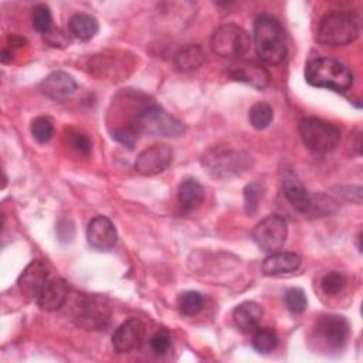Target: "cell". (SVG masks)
I'll return each mask as SVG.
<instances>
[{
	"label": "cell",
	"instance_id": "obj_23",
	"mask_svg": "<svg viewBox=\"0 0 363 363\" xmlns=\"http://www.w3.org/2000/svg\"><path fill=\"white\" fill-rule=\"evenodd\" d=\"M177 200L183 208L194 210L204 200V189L197 180L187 179L177 189Z\"/></svg>",
	"mask_w": 363,
	"mask_h": 363
},
{
	"label": "cell",
	"instance_id": "obj_27",
	"mask_svg": "<svg viewBox=\"0 0 363 363\" xmlns=\"http://www.w3.org/2000/svg\"><path fill=\"white\" fill-rule=\"evenodd\" d=\"M139 135H140V130L135 122L121 123V125L115 126V129L112 130V138L128 147L135 146V143L139 139Z\"/></svg>",
	"mask_w": 363,
	"mask_h": 363
},
{
	"label": "cell",
	"instance_id": "obj_20",
	"mask_svg": "<svg viewBox=\"0 0 363 363\" xmlns=\"http://www.w3.org/2000/svg\"><path fill=\"white\" fill-rule=\"evenodd\" d=\"M261 318H262V309L259 308L258 303L252 301L240 303L233 312L234 325L244 333L254 332L258 328Z\"/></svg>",
	"mask_w": 363,
	"mask_h": 363
},
{
	"label": "cell",
	"instance_id": "obj_30",
	"mask_svg": "<svg viewBox=\"0 0 363 363\" xmlns=\"http://www.w3.org/2000/svg\"><path fill=\"white\" fill-rule=\"evenodd\" d=\"M262 186L257 182L248 183L244 187V208L247 214H254L258 210L259 200L262 199Z\"/></svg>",
	"mask_w": 363,
	"mask_h": 363
},
{
	"label": "cell",
	"instance_id": "obj_22",
	"mask_svg": "<svg viewBox=\"0 0 363 363\" xmlns=\"http://www.w3.org/2000/svg\"><path fill=\"white\" fill-rule=\"evenodd\" d=\"M68 28L75 38L81 41H89L96 35L99 30V24L94 16L78 13L69 18Z\"/></svg>",
	"mask_w": 363,
	"mask_h": 363
},
{
	"label": "cell",
	"instance_id": "obj_19",
	"mask_svg": "<svg viewBox=\"0 0 363 363\" xmlns=\"http://www.w3.org/2000/svg\"><path fill=\"white\" fill-rule=\"evenodd\" d=\"M79 325L89 329H101L106 325L109 319V312L105 305H102L98 299L85 298L81 303V309L78 313Z\"/></svg>",
	"mask_w": 363,
	"mask_h": 363
},
{
	"label": "cell",
	"instance_id": "obj_29",
	"mask_svg": "<svg viewBox=\"0 0 363 363\" xmlns=\"http://www.w3.org/2000/svg\"><path fill=\"white\" fill-rule=\"evenodd\" d=\"M54 133V125L50 118L38 116L31 123V135L38 143H47Z\"/></svg>",
	"mask_w": 363,
	"mask_h": 363
},
{
	"label": "cell",
	"instance_id": "obj_12",
	"mask_svg": "<svg viewBox=\"0 0 363 363\" xmlns=\"http://www.w3.org/2000/svg\"><path fill=\"white\" fill-rule=\"evenodd\" d=\"M318 336L330 349H339L346 343L349 335V323L340 315L320 316L316 323Z\"/></svg>",
	"mask_w": 363,
	"mask_h": 363
},
{
	"label": "cell",
	"instance_id": "obj_3",
	"mask_svg": "<svg viewBox=\"0 0 363 363\" xmlns=\"http://www.w3.org/2000/svg\"><path fill=\"white\" fill-rule=\"evenodd\" d=\"M360 34V20L352 11L325 14L316 28V41L326 47H342L353 43Z\"/></svg>",
	"mask_w": 363,
	"mask_h": 363
},
{
	"label": "cell",
	"instance_id": "obj_8",
	"mask_svg": "<svg viewBox=\"0 0 363 363\" xmlns=\"http://www.w3.org/2000/svg\"><path fill=\"white\" fill-rule=\"evenodd\" d=\"M251 235L258 248L269 254L275 252L284 245L286 240V220L278 214H269L254 227Z\"/></svg>",
	"mask_w": 363,
	"mask_h": 363
},
{
	"label": "cell",
	"instance_id": "obj_4",
	"mask_svg": "<svg viewBox=\"0 0 363 363\" xmlns=\"http://www.w3.org/2000/svg\"><path fill=\"white\" fill-rule=\"evenodd\" d=\"M299 135L303 145L316 153L333 150L340 140V129L319 118H303L299 122Z\"/></svg>",
	"mask_w": 363,
	"mask_h": 363
},
{
	"label": "cell",
	"instance_id": "obj_34",
	"mask_svg": "<svg viewBox=\"0 0 363 363\" xmlns=\"http://www.w3.org/2000/svg\"><path fill=\"white\" fill-rule=\"evenodd\" d=\"M169 346H170V337L166 330H157L150 339V347L157 356L164 354L169 350Z\"/></svg>",
	"mask_w": 363,
	"mask_h": 363
},
{
	"label": "cell",
	"instance_id": "obj_26",
	"mask_svg": "<svg viewBox=\"0 0 363 363\" xmlns=\"http://www.w3.org/2000/svg\"><path fill=\"white\" fill-rule=\"evenodd\" d=\"M203 295L197 291H189V292H184L179 296V301H177V308L180 311L182 315L184 316H193L196 313H199L203 308Z\"/></svg>",
	"mask_w": 363,
	"mask_h": 363
},
{
	"label": "cell",
	"instance_id": "obj_10",
	"mask_svg": "<svg viewBox=\"0 0 363 363\" xmlns=\"http://www.w3.org/2000/svg\"><path fill=\"white\" fill-rule=\"evenodd\" d=\"M281 186L284 196L295 210L303 214H308L315 210L313 199L291 169L281 170Z\"/></svg>",
	"mask_w": 363,
	"mask_h": 363
},
{
	"label": "cell",
	"instance_id": "obj_5",
	"mask_svg": "<svg viewBox=\"0 0 363 363\" xmlns=\"http://www.w3.org/2000/svg\"><path fill=\"white\" fill-rule=\"evenodd\" d=\"M140 133L162 138H176L184 132L183 123L157 105H147L138 111L135 121Z\"/></svg>",
	"mask_w": 363,
	"mask_h": 363
},
{
	"label": "cell",
	"instance_id": "obj_14",
	"mask_svg": "<svg viewBox=\"0 0 363 363\" xmlns=\"http://www.w3.org/2000/svg\"><path fill=\"white\" fill-rule=\"evenodd\" d=\"M50 278L51 271L48 264L43 259H34L21 272L18 278V286L24 295L35 299Z\"/></svg>",
	"mask_w": 363,
	"mask_h": 363
},
{
	"label": "cell",
	"instance_id": "obj_31",
	"mask_svg": "<svg viewBox=\"0 0 363 363\" xmlns=\"http://www.w3.org/2000/svg\"><path fill=\"white\" fill-rule=\"evenodd\" d=\"M345 285H346V277H345L342 272H339V271H330V272H328V274L322 278V281H320V288H322V291H323L326 295H330V296L337 295L339 292H342L343 288H345Z\"/></svg>",
	"mask_w": 363,
	"mask_h": 363
},
{
	"label": "cell",
	"instance_id": "obj_6",
	"mask_svg": "<svg viewBox=\"0 0 363 363\" xmlns=\"http://www.w3.org/2000/svg\"><path fill=\"white\" fill-rule=\"evenodd\" d=\"M210 45L221 58H241L250 50V35L237 24H224L213 33Z\"/></svg>",
	"mask_w": 363,
	"mask_h": 363
},
{
	"label": "cell",
	"instance_id": "obj_7",
	"mask_svg": "<svg viewBox=\"0 0 363 363\" xmlns=\"http://www.w3.org/2000/svg\"><path fill=\"white\" fill-rule=\"evenodd\" d=\"M248 159L242 152L214 147L203 156V166L214 177H228L241 173L248 166Z\"/></svg>",
	"mask_w": 363,
	"mask_h": 363
},
{
	"label": "cell",
	"instance_id": "obj_9",
	"mask_svg": "<svg viewBox=\"0 0 363 363\" xmlns=\"http://www.w3.org/2000/svg\"><path fill=\"white\" fill-rule=\"evenodd\" d=\"M173 159L170 146L156 143L142 150L135 160V170L142 176H155L169 167Z\"/></svg>",
	"mask_w": 363,
	"mask_h": 363
},
{
	"label": "cell",
	"instance_id": "obj_28",
	"mask_svg": "<svg viewBox=\"0 0 363 363\" xmlns=\"http://www.w3.org/2000/svg\"><path fill=\"white\" fill-rule=\"evenodd\" d=\"M31 23L35 31L41 33V34H47L48 31H51V26H52V16H51V10L48 6L45 4H37L33 9V14H31Z\"/></svg>",
	"mask_w": 363,
	"mask_h": 363
},
{
	"label": "cell",
	"instance_id": "obj_25",
	"mask_svg": "<svg viewBox=\"0 0 363 363\" xmlns=\"http://www.w3.org/2000/svg\"><path fill=\"white\" fill-rule=\"evenodd\" d=\"M248 119L255 129L262 130L272 122L274 111H272L271 105H268L267 102H258V104L252 105V108L250 109Z\"/></svg>",
	"mask_w": 363,
	"mask_h": 363
},
{
	"label": "cell",
	"instance_id": "obj_1",
	"mask_svg": "<svg viewBox=\"0 0 363 363\" xmlns=\"http://www.w3.org/2000/svg\"><path fill=\"white\" fill-rule=\"evenodd\" d=\"M305 79L316 88L336 92L347 91L353 84V72L342 61L330 57H318L306 62Z\"/></svg>",
	"mask_w": 363,
	"mask_h": 363
},
{
	"label": "cell",
	"instance_id": "obj_2",
	"mask_svg": "<svg viewBox=\"0 0 363 363\" xmlns=\"http://www.w3.org/2000/svg\"><path fill=\"white\" fill-rule=\"evenodd\" d=\"M254 41L257 55L267 64H279L286 57L285 33L281 23L269 16L261 14L254 23Z\"/></svg>",
	"mask_w": 363,
	"mask_h": 363
},
{
	"label": "cell",
	"instance_id": "obj_35",
	"mask_svg": "<svg viewBox=\"0 0 363 363\" xmlns=\"http://www.w3.org/2000/svg\"><path fill=\"white\" fill-rule=\"evenodd\" d=\"M9 43H10V47H20L24 44V38L16 35V34H11L9 37Z\"/></svg>",
	"mask_w": 363,
	"mask_h": 363
},
{
	"label": "cell",
	"instance_id": "obj_32",
	"mask_svg": "<svg viewBox=\"0 0 363 363\" xmlns=\"http://www.w3.org/2000/svg\"><path fill=\"white\" fill-rule=\"evenodd\" d=\"M285 303L294 313H301L308 306V299L301 288H289L285 292Z\"/></svg>",
	"mask_w": 363,
	"mask_h": 363
},
{
	"label": "cell",
	"instance_id": "obj_13",
	"mask_svg": "<svg viewBox=\"0 0 363 363\" xmlns=\"http://www.w3.org/2000/svg\"><path fill=\"white\" fill-rule=\"evenodd\" d=\"M230 75L240 82H244L250 86L262 89L269 85L271 75L269 72L258 62L248 60H238L233 62L228 68Z\"/></svg>",
	"mask_w": 363,
	"mask_h": 363
},
{
	"label": "cell",
	"instance_id": "obj_18",
	"mask_svg": "<svg viewBox=\"0 0 363 363\" xmlns=\"http://www.w3.org/2000/svg\"><path fill=\"white\" fill-rule=\"evenodd\" d=\"M302 259L295 252H271L262 262V272L268 277L291 274L299 269Z\"/></svg>",
	"mask_w": 363,
	"mask_h": 363
},
{
	"label": "cell",
	"instance_id": "obj_15",
	"mask_svg": "<svg viewBox=\"0 0 363 363\" xmlns=\"http://www.w3.org/2000/svg\"><path fill=\"white\" fill-rule=\"evenodd\" d=\"M86 240L96 250H109L116 244L118 233L113 223L105 216L94 217L86 227Z\"/></svg>",
	"mask_w": 363,
	"mask_h": 363
},
{
	"label": "cell",
	"instance_id": "obj_33",
	"mask_svg": "<svg viewBox=\"0 0 363 363\" xmlns=\"http://www.w3.org/2000/svg\"><path fill=\"white\" fill-rule=\"evenodd\" d=\"M68 143L71 145V147L74 150H77L78 153H82V155H88L91 152V140L86 135H84L82 132H78V130H69L68 132Z\"/></svg>",
	"mask_w": 363,
	"mask_h": 363
},
{
	"label": "cell",
	"instance_id": "obj_24",
	"mask_svg": "<svg viewBox=\"0 0 363 363\" xmlns=\"http://www.w3.org/2000/svg\"><path fill=\"white\" fill-rule=\"evenodd\" d=\"M278 345L277 333L269 328H257L252 336V346L259 353H271Z\"/></svg>",
	"mask_w": 363,
	"mask_h": 363
},
{
	"label": "cell",
	"instance_id": "obj_16",
	"mask_svg": "<svg viewBox=\"0 0 363 363\" xmlns=\"http://www.w3.org/2000/svg\"><path fill=\"white\" fill-rule=\"evenodd\" d=\"M75 89V79L64 71L51 72L40 84L41 94L52 101H67L74 95Z\"/></svg>",
	"mask_w": 363,
	"mask_h": 363
},
{
	"label": "cell",
	"instance_id": "obj_17",
	"mask_svg": "<svg viewBox=\"0 0 363 363\" xmlns=\"http://www.w3.org/2000/svg\"><path fill=\"white\" fill-rule=\"evenodd\" d=\"M68 299V286L61 278H50L35 298L37 305L44 311H58Z\"/></svg>",
	"mask_w": 363,
	"mask_h": 363
},
{
	"label": "cell",
	"instance_id": "obj_21",
	"mask_svg": "<svg viewBox=\"0 0 363 363\" xmlns=\"http://www.w3.org/2000/svg\"><path fill=\"white\" fill-rule=\"evenodd\" d=\"M174 67L179 71L190 72L197 68H200L204 62V52L200 45L197 44H189L183 48H180L174 57H173Z\"/></svg>",
	"mask_w": 363,
	"mask_h": 363
},
{
	"label": "cell",
	"instance_id": "obj_11",
	"mask_svg": "<svg viewBox=\"0 0 363 363\" xmlns=\"http://www.w3.org/2000/svg\"><path fill=\"white\" fill-rule=\"evenodd\" d=\"M145 337V325L136 318L125 320L112 335V346L116 353H130L138 350Z\"/></svg>",
	"mask_w": 363,
	"mask_h": 363
}]
</instances>
